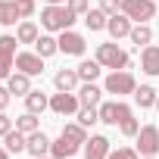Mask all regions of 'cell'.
<instances>
[{"mask_svg":"<svg viewBox=\"0 0 159 159\" xmlns=\"http://www.w3.org/2000/svg\"><path fill=\"white\" fill-rule=\"evenodd\" d=\"M75 19H78V16H75L66 3H47V7L41 10V25H44L47 31H66V28H72Z\"/></svg>","mask_w":159,"mask_h":159,"instance_id":"obj_1","label":"cell"},{"mask_svg":"<svg viewBox=\"0 0 159 159\" xmlns=\"http://www.w3.org/2000/svg\"><path fill=\"white\" fill-rule=\"evenodd\" d=\"M97 62H100L103 69L119 72V69H128V66H131V56H128L116 41H109V44H100V47H97Z\"/></svg>","mask_w":159,"mask_h":159,"instance_id":"obj_2","label":"cell"},{"mask_svg":"<svg viewBox=\"0 0 159 159\" xmlns=\"http://www.w3.org/2000/svg\"><path fill=\"white\" fill-rule=\"evenodd\" d=\"M103 91H106V94H116V97H125V94H134V91H137V81H134L131 72L119 69V72H109V75H106Z\"/></svg>","mask_w":159,"mask_h":159,"instance_id":"obj_3","label":"cell"},{"mask_svg":"<svg viewBox=\"0 0 159 159\" xmlns=\"http://www.w3.org/2000/svg\"><path fill=\"white\" fill-rule=\"evenodd\" d=\"M131 22H150L156 16V0H122V10Z\"/></svg>","mask_w":159,"mask_h":159,"instance_id":"obj_4","label":"cell"},{"mask_svg":"<svg viewBox=\"0 0 159 159\" xmlns=\"http://www.w3.org/2000/svg\"><path fill=\"white\" fill-rule=\"evenodd\" d=\"M16 44H19L16 34H0V81L13 75V66H16Z\"/></svg>","mask_w":159,"mask_h":159,"instance_id":"obj_5","label":"cell"},{"mask_svg":"<svg viewBox=\"0 0 159 159\" xmlns=\"http://www.w3.org/2000/svg\"><path fill=\"white\" fill-rule=\"evenodd\" d=\"M50 109L56 116H78V109H81V100H78L75 91H56L50 97Z\"/></svg>","mask_w":159,"mask_h":159,"instance_id":"obj_6","label":"cell"},{"mask_svg":"<svg viewBox=\"0 0 159 159\" xmlns=\"http://www.w3.org/2000/svg\"><path fill=\"white\" fill-rule=\"evenodd\" d=\"M137 153L140 156H156L159 153V128L156 125H143L137 131Z\"/></svg>","mask_w":159,"mask_h":159,"instance_id":"obj_7","label":"cell"},{"mask_svg":"<svg viewBox=\"0 0 159 159\" xmlns=\"http://www.w3.org/2000/svg\"><path fill=\"white\" fill-rule=\"evenodd\" d=\"M59 53H66V56H84V38L78 34V31H72V28H66V31H59Z\"/></svg>","mask_w":159,"mask_h":159,"instance_id":"obj_8","label":"cell"},{"mask_svg":"<svg viewBox=\"0 0 159 159\" xmlns=\"http://www.w3.org/2000/svg\"><path fill=\"white\" fill-rule=\"evenodd\" d=\"M131 28H134V22H131L125 13H112V16H109V22H106V31L112 34V41L128 38V34H131Z\"/></svg>","mask_w":159,"mask_h":159,"instance_id":"obj_9","label":"cell"},{"mask_svg":"<svg viewBox=\"0 0 159 159\" xmlns=\"http://www.w3.org/2000/svg\"><path fill=\"white\" fill-rule=\"evenodd\" d=\"M16 69L34 78V75L44 72V56H38V53H16Z\"/></svg>","mask_w":159,"mask_h":159,"instance_id":"obj_10","label":"cell"},{"mask_svg":"<svg viewBox=\"0 0 159 159\" xmlns=\"http://www.w3.org/2000/svg\"><path fill=\"white\" fill-rule=\"evenodd\" d=\"M106 156H109V137H103V134L88 137V143H84V159H106Z\"/></svg>","mask_w":159,"mask_h":159,"instance_id":"obj_11","label":"cell"},{"mask_svg":"<svg viewBox=\"0 0 159 159\" xmlns=\"http://www.w3.org/2000/svg\"><path fill=\"white\" fill-rule=\"evenodd\" d=\"M78 147H81V143H75V140H69L66 134H59V137L50 143V156H56V159H72V156L78 153Z\"/></svg>","mask_w":159,"mask_h":159,"instance_id":"obj_12","label":"cell"},{"mask_svg":"<svg viewBox=\"0 0 159 159\" xmlns=\"http://www.w3.org/2000/svg\"><path fill=\"white\" fill-rule=\"evenodd\" d=\"M140 69L147 75H159V47L156 44H147L140 50Z\"/></svg>","mask_w":159,"mask_h":159,"instance_id":"obj_13","label":"cell"},{"mask_svg":"<svg viewBox=\"0 0 159 159\" xmlns=\"http://www.w3.org/2000/svg\"><path fill=\"white\" fill-rule=\"evenodd\" d=\"M78 69H59L56 75H53V84H56V91H75L78 88Z\"/></svg>","mask_w":159,"mask_h":159,"instance_id":"obj_14","label":"cell"},{"mask_svg":"<svg viewBox=\"0 0 159 159\" xmlns=\"http://www.w3.org/2000/svg\"><path fill=\"white\" fill-rule=\"evenodd\" d=\"M7 88H10V94L25 97V94L31 91V75H25V72H13V75L7 78Z\"/></svg>","mask_w":159,"mask_h":159,"instance_id":"obj_15","label":"cell"},{"mask_svg":"<svg viewBox=\"0 0 159 159\" xmlns=\"http://www.w3.org/2000/svg\"><path fill=\"white\" fill-rule=\"evenodd\" d=\"M50 143H53V140H50L44 131H34V134H28V153H31L34 159H38V156H47V153H50Z\"/></svg>","mask_w":159,"mask_h":159,"instance_id":"obj_16","label":"cell"},{"mask_svg":"<svg viewBox=\"0 0 159 159\" xmlns=\"http://www.w3.org/2000/svg\"><path fill=\"white\" fill-rule=\"evenodd\" d=\"M100 97H103V91L94 81H84L81 88H78V100H81V106H100Z\"/></svg>","mask_w":159,"mask_h":159,"instance_id":"obj_17","label":"cell"},{"mask_svg":"<svg viewBox=\"0 0 159 159\" xmlns=\"http://www.w3.org/2000/svg\"><path fill=\"white\" fill-rule=\"evenodd\" d=\"M22 19V10L16 0H0V25H16Z\"/></svg>","mask_w":159,"mask_h":159,"instance_id":"obj_18","label":"cell"},{"mask_svg":"<svg viewBox=\"0 0 159 159\" xmlns=\"http://www.w3.org/2000/svg\"><path fill=\"white\" fill-rule=\"evenodd\" d=\"M25 109H28V112H34V116H41L44 109H50L47 94H44V91H28V94H25Z\"/></svg>","mask_w":159,"mask_h":159,"instance_id":"obj_19","label":"cell"},{"mask_svg":"<svg viewBox=\"0 0 159 159\" xmlns=\"http://www.w3.org/2000/svg\"><path fill=\"white\" fill-rule=\"evenodd\" d=\"M3 143H7L10 153H28V134H22L19 128H13V131L3 137Z\"/></svg>","mask_w":159,"mask_h":159,"instance_id":"obj_20","label":"cell"},{"mask_svg":"<svg viewBox=\"0 0 159 159\" xmlns=\"http://www.w3.org/2000/svg\"><path fill=\"white\" fill-rule=\"evenodd\" d=\"M131 44H137V47H147V44H153V28L147 25V22H134V28H131Z\"/></svg>","mask_w":159,"mask_h":159,"instance_id":"obj_21","label":"cell"},{"mask_svg":"<svg viewBox=\"0 0 159 159\" xmlns=\"http://www.w3.org/2000/svg\"><path fill=\"white\" fill-rule=\"evenodd\" d=\"M34 53L47 59V56H53V53H59V41H56V38H50V34H41V38L34 41Z\"/></svg>","mask_w":159,"mask_h":159,"instance_id":"obj_22","label":"cell"},{"mask_svg":"<svg viewBox=\"0 0 159 159\" xmlns=\"http://www.w3.org/2000/svg\"><path fill=\"white\" fill-rule=\"evenodd\" d=\"M134 103H137L140 109L156 106V88H153V84H140V88L134 91Z\"/></svg>","mask_w":159,"mask_h":159,"instance_id":"obj_23","label":"cell"},{"mask_svg":"<svg viewBox=\"0 0 159 159\" xmlns=\"http://www.w3.org/2000/svg\"><path fill=\"white\" fill-rule=\"evenodd\" d=\"M106 22H109V16H106L103 10H88V13H84V25H88V31H103Z\"/></svg>","mask_w":159,"mask_h":159,"instance_id":"obj_24","label":"cell"},{"mask_svg":"<svg viewBox=\"0 0 159 159\" xmlns=\"http://www.w3.org/2000/svg\"><path fill=\"white\" fill-rule=\"evenodd\" d=\"M16 38H19V44H34L38 38H41V31H38V25L34 22H19V28H16Z\"/></svg>","mask_w":159,"mask_h":159,"instance_id":"obj_25","label":"cell"},{"mask_svg":"<svg viewBox=\"0 0 159 159\" xmlns=\"http://www.w3.org/2000/svg\"><path fill=\"white\" fill-rule=\"evenodd\" d=\"M100 72H103V66L97 59H84L81 66H78V78H81V81H97Z\"/></svg>","mask_w":159,"mask_h":159,"instance_id":"obj_26","label":"cell"},{"mask_svg":"<svg viewBox=\"0 0 159 159\" xmlns=\"http://www.w3.org/2000/svg\"><path fill=\"white\" fill-rule=\"evenodd\" d=\"M62 134H66L69 140H75V143H88V128H84L81 122H66V125H62Z\"/></svg>","mask_w":159,"mask_h":159,"instance_id":"obj_27","label":"cell"},{"mask_svg":"<svg viewBox=\"0 0 159 159\" xmlns=\"http://www.w3.org/2000/svg\"><path fill=\"white\" fill-rule=\"evenodd\" d=\"M16 128H19L22 134H34V131H41V122H38V116H34V112H28V109H25V116H19V119H16Z\"/></svg>","mask_w":159,"mask_h":159,"instance_id":"obj_28","label":"cell"},{"mask_svg":"<svg viewBox=\"0 0 159 159\" xmlns=\"http://www.w3.org/2000/svg\"><path fill=\"white\" fill-rule=\"evenodd\" d=\"M78 122H81L84 128H91L94 122H100V112H97V106H81V109H78Z\"/></svg>","mask_w":159,"mask_h":159,"instance_id":"obj_29","label":"cell"},{"mask_svg":"<svg viewBox=\"0 0 159 159\" xmlns=\"http://www.w3.org/2000/svg\"><path fill=\"white\" fill-rule=\"evenodd\" d=\"M97 112H100V122L103 125H116V103H100Z\"/></svg>","mask_w":159,"mask_h":159,"instance_id":"obj_30","label":"cell"},{"mask_svg":"<svg viewBox=\"0 0 159 159\" xmlns=\"http://www.w3.org/2000/svg\"><path fill=\"white\" fill-rule=\"evenodd\" d=\"M106 159H140V153L134 147H119V150H109Z\"/></svg>","mask_w":159,"mask_h":159,"instance_id":"obj_31","label":"cell"},{"mask_svg":"<svg viewBox=\"0 0 159 159\" xmlns=\"http://www.w3.org/2000/svg\"><path fill=\"white\" fill-rule=\"evenodd\" d=\"M137 131H140V122H137L134 116L122 122V134H125V137H137Z\"/></svg>","mask_w":159,"mask_h":159,"instance_id":"obj_32","label":"cell"},{"mask_svg":"<svg viewBox=\"0 0 159 159\" xmlns=\"http://www.w3.org/2000/svg\"><path fill=\"white\" fill-rule=\"evenodd\" d=\"M66 7H69L75 16H84V13L91 10V3H88V0H66Z\"/></svg>","mask_w":159,"mask_h":159,"instance_id":"obj_33","label":"cell"},{"mask_svg":"<svg viewBox=\"0 0 159 159\" xmlns=\"http://www.w3.org/2000/svg\"><path fill=\"white\" fill-rule=\"evenodd\" d=\"M125 119H131V106L122 103V100H116V125H122Z\"/></svg>","mask_w":159,"mask_h":159,"instance_id":"obj_34","label":"cell"},{"mask_svg":"<svg viewBox=\"0 0 159 159\" xmlns=\"http://www.w3.org/2000/svg\"><path fill=\"white\" fill-rule=\"evenodd\" d=\"M100 10H103L106 16H112V13L122 10V0H100Z\"/></svg>","mask_w":159,"mask_h":159,"instance_id":"obj_35","label":"cell"},{"mask_svg":"<svg viewBox=\"0 0 159 159\" xmlns=\"http://www.w3.org/2000/svg\"><path fill=\"white\" fill-rule=\"evenodd\" d=\"M19 10H22V19H31L34 16V0H16Z\"/></svg>","mask_w":159,"mask_h":159,"instance_id":"obj_36","label":"cell"},{"mask_svg":"<svg viewBox=\"0 0 159 159\" xmlns=\"http://www.w3.org/2000/svg\"><path fill=\"white\" fill-rule=\"evenodd\" d=\"M10 131H13V119H10L7 112H0V137H7Z\"/></svg>","mask_w":159,"mask_h":159,"instance_id":"obj_37","label":"cell"},{"mask_svg":"<svg viewBox=\"0 0 159 159\" xmlns=\"http://www.w3.org/2000/svg\"><path fill=\"white\" fill-rule=\"evenodd\" d=\"M10 97H13V94H10V88H3V84H0V112L10 106Z\"/></svg>","mask_w":159,"mask_h":159,"instance_id":"obj_38","label":"cell"},{"mask_svg":"<svg viewBox=\"0 0 159 159\" xmlns=\"http://www.w3.org/2000/svg\"><path fill=\"white\" fill-rule=\"evenodd\" d=\"M0 159H10V150L7 147H0Z\"/></svg>","mask_w":159,"mask_h":159,"instance_id":"obj_39","label":"cell"},{"mask_svg":"<svg viewBox=\"0 0 159 159\" xmlns=\"http://www.w3.org/2000/svg\"><path fill=\"white\" fill-rule=\"evenodd\" d=\"M47 3H66V0H47Z\"/></svg>","mask_w":159,"mask_h":159,"instance_id":"obj_40","label":"cell"},{"mask_svg":"<svg viewBox=\"0 0 159 159\" xmlns=\"http://www.w3.org/2000/svg\"><path fill=\"white\" fill-rule=\"evenodd\" d=\"M38 159H56V156H38Z\"/></svg>","mask_w":159,"mask_h":159,"instance_id":"obj_41","label":"cell"},{"mask_svg":"<svg viewBox=\"0 0 159 159\" xmlns=\"http://www.w3.org/2000/svg\"><path fill=\"white\" fill-rule=\"evenodd\" d=\"M140 159H156V156H140Z\"/></svg>","mask_w":159,"mask_h":159,"instance_id":"obj_42","label":"cell"},{"mask_svg":"<svg viewBox=\"0 0 159 159\" xmlns=\"http://www.w3.org/2000/svg\"><path fill=\"white\" fill-rule=\"evenodd\" d=\"M156 109H159V97H156Z\"/></svg>","mask_w":159,"mask_h":159,"instance_id":"obj_43","label":"cell"}]
</instances>
